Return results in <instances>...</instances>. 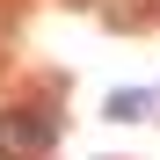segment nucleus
<instances>
[{
  "label": "nucleus",
  "instance_id": "1",
  "mask_svg": "<svg viewBox=\"0 0 160 160\" xmlns=\"http://www.w3.org/2000/svg\"><path fill=\"white\" fill-rule=\"evenodd\" d=\"M58 146V124L44 109H0V160H44Z\"/></svg>",
  "mask_w": 160,
  "mask_h": 160
}]
</instances>
